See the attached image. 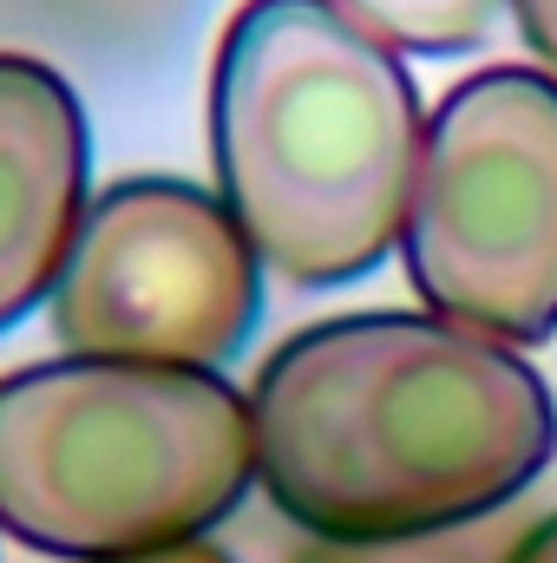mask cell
<instances>
[{
    "mask_svg": "<svg viewBox=\"0 0 557 563\" xmlns=\"http://www.w3.org/2000/svg\"><path fill=\"white\" fill-rule=\"evenodd\" d=\"M256 485L308 538H426L505 511L557 459L545 374L433 308L308 321L250 380Z\"/></svg>",
    "mask_w": 557,
    "mask_h": 563,
    "instance_id": "6da1fadb",
    "label": "cell"
},
{
    "mask_svg": "<svg viewBox=\"0 0 557 563\" xmlns=\"http://www.w3.org/2000/svg\"><path fill=\"white\" fill-rule=\"evenodd\" d=\"M419 92L401 53L335 0H243L210 59L217 197L295 288L374 276L419 170Z\"/></svg>",
    "mask_w": 557,
    "mask_h": 563,
    "instance_id": "7a4b0ae2",
    "label": "cell"
},
{
    "mask_svg": "<svg viewBox=\"0 0 557 563\" xmlns=\"http://www.w3.org/2000/svg\"><path fill=\"white\" fill-rule=\"evenodd\" d=\"M256 485L250 400L217 367L59 354L0 374V531L66 563L210 538Z\"/></svg>",
    "mask_w": 557,
    "mask_h": 563,
    "instance_id": "3957f363",
    "label": "cell"
},
{
    "mask_svg": "<svg viewBox=\"0 0 557 563\" xmlns=\"http://www.w3.org/2000/svg\"><path fill=\"white\" fill-rule=\"evenodd\" d=\"M401 256L414 295L505 347L557 334V79L466 73L419 132Z\"/></svg>",
    "mask_w": 557,
    "mask_h": 563,
    "instance_id": "277c9868",
    "label": "cell"
},
{
    "mask_svg": "<svg viewBox=\"0 0 557 563\" xmlns=\"http://www.w3.org/2000/svg\"><path fill=\"white\" fill-rule=\"evenodd\" d=\"M66 354L217 367L263 314V256L190 177L106 184L46 295Z\"/></svg>",
    "mask_w": 557,
    "mask_h": 563,
    "instance_id": "5b68a950",
    "label": "cell"
},
{
    "mask_svg": "<svg viewBox=\"0 0 557 563\" xmlns=\"http://www.w3.org/2000/svg\"><path fill=\"white\" fill-rule=\"evenodd\" d=\"M92 132L79 92L33 53H0V334L66 269L86 217Z\"/></svg>",
    "mask_w": 557,
    "mask_h": 563,
    "instance_id": "8992f818",
    "label": "cell"
},
{
    "mask_svg": "<svg viewBox=\"0 0 557 563\" xmlns=\"http://www.w3.org/2000/svg\"><path fill=\"white\" fill-rule=\"evenodd\" d=\"M341 13H354L368 33H381L394 53H426V59H452L492 40L505 0H335Z\"/></svg>",
    "mask_w": 557,
    "mask_h": 563,
    "instance_id": "52a82bcc",
    "label": "cell"
},
{
    "mask_svg": "<svg viewBox=\"0 0 557 563\" xmlns=\"http://www.w3.org/2000/svg\"><path fill=\"white\" fill-rule=\"evenodd\" d=\"M512 544H518L512 525L479 518L426 538H315V544H295L282 563H512Z\"/></svg>",
    "mask_w": 557,
    "mask_h": 563,
    "instance_id": "ba28073f",
    "label": "cell"
},
{
    "mask_svg": "<svg viewBox=\"0 0 557 563\" xmlns=\"http://www.w3.org/2000/svg\"><path fill=\"white\" fill-rule=\"evenodd\" d=\"M505 7H512L518 33L532 40V53L545 59V73L557 79V0H505Z\"/></svg>",
    "mask_w": 557,
    "mask_h": 563,
    "instance_id": "9c48e42d",
    "label": "cell"
},
{
    "mask_svg": "<svg viewBox=\"0 0 557 563\" xmlns=\"http://www.w3.org/2000/svg\"><path fill=\"white\" fill-rule=\"evenodd\" d=\"M112 563H237V558L204 544V538H190V544H164V551H139V558H112Z\"/></svg>",
    "mask_w": 557,
    "mask_h": 563,
    "instance_id": "30bf717a",
    "label": "cell"
},
{
    "mask_svg": "<svg viewBox=\"0 0 557 563\" xmlns=\"http://www.w3.org/2000/svg\"><path fill=\"white\" fill-rule=\"evenodd\" d=\"M512 563H557V511L518 531V544H512Z\"/></svg>",
    "mask_w": 557,
    "mask_h": 563,
    "instance_id": "8fae6325",
    "label": "cell"
}]
</instances>
